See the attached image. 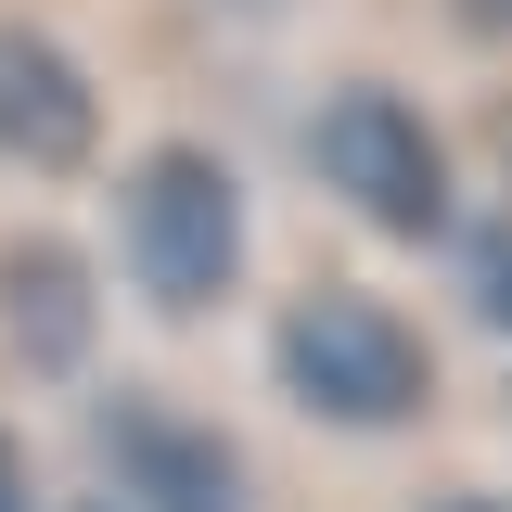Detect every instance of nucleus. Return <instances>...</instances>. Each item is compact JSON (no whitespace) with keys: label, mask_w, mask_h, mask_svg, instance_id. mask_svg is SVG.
<instances>
[{"label":"nucleus","mask_w":512,"mask_h":512,"mask_svg":"<svg viewBox=\"0 0 512 512\" xmlns=\"http://www.w3.org/2000/svg\"><path fill=\"white\" fill-rule=\"evenodd\" d=\"M269 372H282V397H295L308 423H333V436H397V423L436 410V346H423L410 308H384L372 282H308V295H282Z\"/></svg>","instance_id":"f257e3e1"},{"label":"nucleus","mask_w":512,"mask_h":512,"mask_svg":"<svg viewBox=\"0 0 512 512\" xmlns=\"http://www.w3.org/2000/svg\"><path fill=\"white\" fill-rule=\"evenodd\" d=\"M103 461H116V487L141 512H244V461L192 410H116L103 423Z\"/></svg>","instance_id":"423d86ee"},{"label":"nucleus","mask_w":512,"mask_h":512,"mask_svg":"<svg viewBox=\"0 0 512 512\" xmlns=\"http://www.w3.org/2000/svg\"><path fill=\"white\" fill-rule=\"evenodd\" d=\"M0 346L52 384L103 359V282H90V256L64 231H13L0 244Z\"/></svg>","instance_id":"39448f33"},{"label":"nucleus","mask_w":512,"mask_h":512,"mask_svg":"<svg viewBox=\"0 0 512 512\" xmlns=\"http://www.w3.org/2000/svg\"><path fill=\"white\" fill-rule=\"evenodd\" d=\"M103 154V90L52 26H0V167L26 180H77Z\"/></svg>","instance_id":"20e7f679"},{"label":"nucleus","mask_w":512,"mask_h":512,"mask_svg":"<svg viewBox=\"0 0 512 512\" xmlns=\"http://www.w3.org/2000/svg\"><path fill=\"white\" fill-rule=\"evenodd\" d=\"M436 512H512V500H436Z\"/></svg>","instance_id":"1a4fd4ad"},{"label":"nucleus","mask_w":512,"mask_h":512,"mask_svg":"<svg viewBox=\"0 0 512 512\" xmlns=\"http://www.w3.org/2000/svg\"><path fill=\"white\" fill-rule=\"evenodd\" d=\"M461 282H474V308L512 333V218H474V231H461Z\"/></svg>","instance_id":"0eeeda50"},{"label":"nucleus","mask_w":512,"mask_h":512,"mask_svg":"<svg viewBox=\"0 0 512 512\" xmlns=\"http://www.w3.org/2000/svg\"><path fill=\"white\" fill-rule=\"evenodd\" d=\"M0 512H26V448L0 436Z\"/></svg>","instance_id":"6e6552de"},{"label":"nucleus","mask_w":512,"mask_h":512,"mask_svg":"<svg viewBox=\"0 0 512 512\" xmlns=\"http://www.w3.org/2000/svg\"><path fill=\"white\" fill-rule=\"evenodd\" d=\"M308 167H320V192H333L346 218H372L384 244H436V231H461L448 141L423 128V103H410V90L346 77V90L308 116Z\"/></svg>","instance_id":"f03ea898"},{"label":"nucleus","mask_w":512,"mask_h":512,"mask_svg":"<svg viewBox=\"0 0 512 512\" xmlns=\"http://www.w3.org/2000/svg\"><path fill=\"white\" fill-rule=\"evenodd\" d=\"M128 282L167 320H205L244 282V180L205 141H167L128 167Z\"/></svg>","instance_id":"7ed1b4c3"}]
</instances>
